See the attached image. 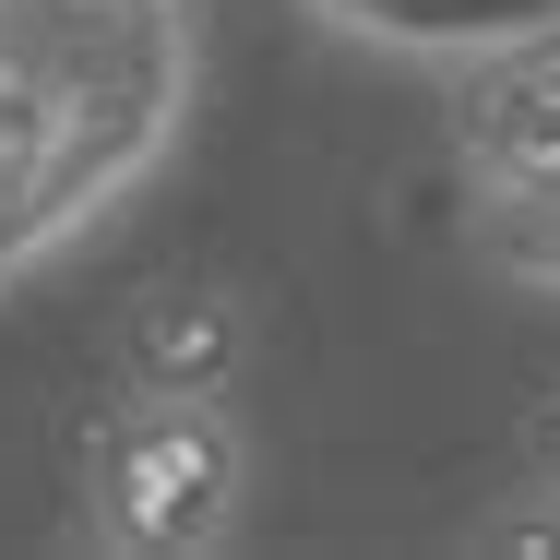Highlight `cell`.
<instances>
[{"mask_svg":"<svg viewBox=\"0 0 560 560\" xmlns=\"http://www.w3.org/2000/svg\"><path fill=\"white\" fill-rule=\"evenodd\" d=\"M453 155H465V191H477L489 238L560 215V24L453 72Z\"/></svg>","mask_w":560,"mask_h":560,"instance_id":"cell-3","label":"cell"},{"mask_svg":"<svg viewBox=\"0 0 560 560\" xmlns=\"http://www.w3.org/2000/svg\"><path fill=\"white\" fill-rule=\"evenodd\" d=\"M489 250H501L525 287H549V299H560V215H549V226H513V238H489Z\"/></svg>","mask_w":560,"mask_h":560,"instance_id":"cell-6","label":"cell"},{"mask_svg":"<svg viewBox=\"0 0 560 560\" xmlns=\"http://www.w3.org/2000/svg\"><path fill=\"white\" fill-rule=\"evenodd\" d=\"M311 24H335L358 48H394V60H430V72H465L513 36L560 24V0H299Z\"/></svg>","mask_w":560,"mask_h":560,"instance_id":"cell-4","label":"cell"},{"mask_svg":"<svg viewBox=\"0 0 560 560\" xmlns=\"http://www.w3.org/2000/svg\"><path fill=\"white\" fill-rule=\"evenodd\" d=\"M203 84L191 0H0V287L143 191Z\"/></svg>","mask_w":560,"mask_h":560,"instance_id":"cell-1","label":"cell"},{"mask_svg":"<svg viewBox=\"0 0 560 560\" xmlns=\"http://www.w3.org/2000/svg\"><path fill=\"white\" fill-rule=\"evenodd\" d=\"M238 489H250V453L226 394H167V382H131V406L96 418L84 442V513L96 537L131 560H203L238 525Z\"/></svg>","mask_w":560,"mask_h":560,"instance_id":"cell-2","label":"cell"},{"mask_svg":"<svg viewBox=\"0 0 560 560\" xmlns=\"http://www.w3.org/2000/svg\"><path fill=\"white\" fill-rule=\"evenodd\" d=\"M238 370V323L215 299H143L131 323V382H167V394H226Z\"/></svg>","mask_w":560,"mask_h":560,"instance_id":"cell-5","label":"cell"}]
</instances>
